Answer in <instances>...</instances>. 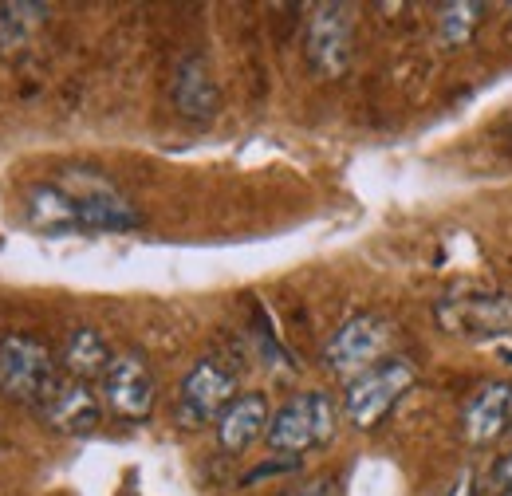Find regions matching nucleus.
<instances>
[{
    "label": "nucleus",
    "mask_w": 512,
    "mask_h": 496,
    "mask_svg": "<svg viewBox=\"0 0 512 496\" xmlns=\"http://www.w3.org/2000/svg\"><path fill=\"white\" fill-rule=\"evenodd\" d=\"M52 182L64 189L79 233H130L142 225V213L134 209V201L103 170L67 166Z\"/></svg>",
    "instance_id": "1"
},
{
    "label": "nucleus",
    "mask_w": 512,
    "mask_h": 496,
    "mask_svg": "<svg viewBox=\"0 0 512 496\" xmlns=\"http://www.w3.org/2000/svg\"><path fill=\"white\" fill-rule=\"evenodd\" d=\"M339 430V402L327 390H304L296 398H288L280 410H272L264 445L276 457H304L312 449H323Z\"/></svg>",
    "instance_id": "2"
},
{
    "label": "nucleus",
    "mask_w": 512,
    "mask_h": 496,
    "mask_svg": "<svg viewBox=\"0 0 512 496\" xmlns=\"http://www.w3.org/2000/svg\"><path fill=\"white\" fill-rule=\"evenodd\" d=\"M434 323L465 343H489L512 335V296L509 292H449L434 300Z\"/></svg>",
    "instance_id": "3"
},
{
    "label": "nucleus",
    "mask_w": 512,
    "mask_h": 496,
    "mask_svg": "<svg viewBox=\"0 0 512 496\" xmlns=\"http://www.w3.org/2000/svg\"><path fill=\"white\" fill-rule=\"evenodd\" d=\"M418 382V371L410 359H383L371 371L355 374L347 382L343 394V414L355 430H375L386 414L402 402V394H410V386Z\"/></svg>",
    "instance_id": "4"
},
{
    "label": "nucleus",
    "mask_w": 512,
    "mask_h": 496,
    "mask_svg": "<svg viewBox=\"0 0 512 496\" xmlns=\"http://www.w3.org/2000/svg\"><path fill=\"white\" fill-rule=\"evenodd\" d=\"M56 382H60V371H56L48 343H40L36 335H20V331L0 339V394L8 402L40 406Z\"/></svg>",
    "instance_id": "5"
},
{
    "label": "nucleus",
    "mask_w": 512,
    "mask_h": 496,
    "mask_svg": "<svg viewBox=\"0 0 512 496\" xmlns=\"http://www.w3.org/2000/svg\"><path fill=\"white\" fill-rule=\"evenodd\" d=\"M394 339V323L375 315V311H363V315H351L323 347V367L331 374H355L371 371L375 363H383L386 347Z\"/></svg>",
    "instance_id": "6"
},
{
    "label": "nucleus",
    "mask_w": 512,
    "mask_h": 496,
    "mask_svg": "<svg viewBox=\"0 0 512 496\" xmlns=\"http://www.w3.org/2000/svg\"><path fill=\"white\" fill-rule=\"evenodd\" d=\"M304 56L308 67L323 75V79H339L351 56H355V16L347 4H316L312 16H308V28H304Z\"/></svg>",
    "instance_id": "7"
},
{
    "label": "nucleus",
    "mask_w": 512,
    "mask_h": 496,
    "mask_svg": "<svg viewBox=\"0 0 512 496\" xmlns=\"http://www.w3.org/2000/svg\"><path fill=\"white\" fill-rule=\"evenodd\" d=\"M99 398H103V410L115 414L119 422H146L158 402V382L146 355L119 351L99 382Z\"/></svg>",
    "instance_id": "8"
},
{
    "label": "nucleus",
    "mask_w": 512,
    "mask_h": 496,
    "mask_svg": "<svg viewBox=\"0 0 512 496\" xmlns=\"http://www.w3.org/2000/svg\"><path fill=\"white\" fill-rule=\"evenodd\" d=\"M233 398H237V374L221 359H197L182 378V390H178V422L186 430L217 422Z\"/></svg>",
    "instance_id": "9"
},
{
    "label": "nucleus",
    "mask_w": 512,
    "mask_h": 496,
    "mask_svg": "<svg viewBox=\"0 0 512 496\" xmlns=\"http://www.w3.org/2000/svg\"><path fill=\"white\" fill-rule=\"evenodd\" d=\"M36 414L44 418L48 430L67 437H91L103 422V398L79 382V378H67L60 374V382L44 394V402L36 406Z\"/></svg>",
    "instance_id": "10"
},
{
    "label": "nucleus",
    "mask_w": 512,
    "mask_h": 496,
    "mask_svg": "<svg viewBox=\"0 0 512 496\" xmlns=\"http://www.w3.org/2000/svg\"><path fill=\"white\" fill-rule=\"evenodd\" d=\"M512 430V382H485L465 398L461 434L469 445H493Z\"/></svg>",
    "instance_id": "11"
},
{
    "label": "nucleus",
    "mask_w": 512,
    "mask_h": 496,
    "mask_svg": "<svg viewBox=\"0 0 512 496\" xmlns=\"http://www.w3.org/2000/svg\"><path fill=\"white\" fill-rule=\"evenodd\" d=\"M268 422H272V406H268V394L260 390H245L237 394L225 414L217 418V445L225 453H245L249 445H256L260 437L268 434Z\"/></svg>",
    "instance_id": "12"
},
{
    "label": "nucleus",
    "mask_w": 512,
    "mask_h": 496,
    "mask_svg": "<svg viewBox=\"0 0 512 496\" xmlns=\"http://www.w3.org/2000/svg\"><path fill=\"white\" fill-rule=\"evenodd\" d=\"M217 103H221V95H217V79H213L209 63L201 56H186L178 63V75H174V107H178V115L190 119V123H209L217 115Z\"/></svg>",
    "instance_id": "13"
},
{
    "label": "nucleus",
    "mask_w": 512,
    "mask_h": 496,
    "mask_svg": "<svg viewBox=\"0 0 512 496\" xmlns=\"http://www.w3.org/2000/svg\"><path fill=\"white\" fill-rule=\"evenodd\" d=\"M111 347H107V339L95 331V327H75L71 335H67L64 343V374L67 378H79V382H91V378H99L103 382V374L111 367Z\"/></svg>",
    "instance_id": "14"
},
{
    "label": "nucleus",
    "mask_w": 512,
    "mask_h": 496,
    "mask_svg": "<svg viewBox=\"0 0 512 496\" xmlns=\"http://www.w3.org/2000/svg\"><path fill=\"white\" fill-rule=\"evenodd\" d=\"M44 20H48V4H28V0L4 4V8H0V48H4V52L24 48V44L44 28Z\"/></svg>",
    "instance_id": "15"
},
{
    "label": "nucleus",
    "mask_w": 512,
    "mask_h": 496,
    "mask_svg": "<svg viewBox=\"0 0 512 496\" xmlns=\"http://www.w3.org/2000/svg\"><path fill=\"white\" fill-rule=\"evenodd\" d=\"M481 12H485V4H473V0L446 4L442 16H438L442 44H446V48H465V44L473 40V32L481 28Z\"/></svg>",
    "instance_id": "16"
},
{
    "label": "nucleus",
    "mask_w": 512,
    "mask_h": 496,
    "mask_svg": "<svg viewBox=\"0 0 512 496\" xmlns=\"http://www.w3.org/2000/svg\"><path fill=\"white\" fill-rule=\"evenodd\" d=\"M477 493L481 496H512V449L509 453H501V457L489 465V473H485V481L477 485Z\"/></svg>",
    "instance_id": "17"
},
{
    "label": "nucleus",
    "mask_w": 512,
    "mask_h": 496,
    "mask_svg": "<svg viewBox=\"0 0 512 496\" xmlns=\"http://www.w3.org/2000/svg\"><path fill=\"white\" fill-rule=\"evenodd\" d=\"M284 496H339V477H312V481H304L300 489Z\"/></svg>",
    "instance_id": "18"
},
{
    "label": "nucleus",
    "mask_w": 512,
    "mask_h": 496,
    "mask_svg": "<svg viewBox=\"0 0 512 496\" xmlns=\"http://www.w3.org/2000/svg\"><path fill=\"white\" fill-rule=\"evenodd\" d=\"M509 142H512V134H509Z\"/></svg>",
    "instance_id": "19"
},
{
    "label": "nucleus",
    "mask_w": 512,
    "mask_h": 496,
    "mask_svg": "<svg viewBox=\"0 0 512 496\" xmlns=\"http://www.w3.org/2000/svg\"><path fill=\"white\" fill-rule=\"evenodd\" d=\"M509 12H512V8H509Z\"/></svg>",
    "instance_id": "20"
}]
</instances>
